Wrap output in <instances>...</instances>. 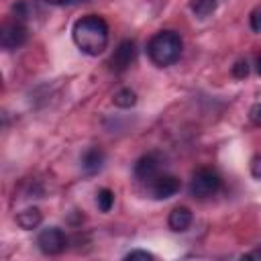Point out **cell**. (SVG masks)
Returning <instances> with one entry per match:
<instances>
[{"instance_id": "603a6c76", "label": "cell", "mask_w": 261, "mask_h": 261, "mask_svg": "<svg viewBox=\"0 0 261 261\" xmlns=\"http://www.w3.org/2000/svg\"><path fill=\"white\" fill-rule=\"evenodd\" d=\"M257 69H259V73H261V57H259V61H257Z\"/></svg>"}, {"instance_id": "e0dca14e", "label": "cell", "mask_w": 261, "mask_h": 261, "mask_svg": "<svg viewBox=\"0 0 261 261\" xmlns=\"http://www.w3.org/2000/svg\"><path fill=\"white\" fill-rule=\"evenodd\" d=\"M247 73H249L247 61H237L234 67H232V75H234V77H247Z\"/></svg>"}, {"instance_id": "2e32d148", "label": "cell", "mask_w": 261, "mask_h": 261, "mask_svg": "<svg viewBox=\"0 0 261 261\" xmlns=\"http://www.w3.org/2000/svg\"><path fill=\"white\" fill-rule=\"evenodd\" d=\"M124 259H128V261H135V259H153V253H149V251H141V249H135V251H130V253H126V257Z\"/></svg>"}, {"instance_id": "5bb4252c", "label": "cell", "mask_w": 261, "mask_h": 261, "mask_svg": "<svg viewBox=\"0 0 261 261\" xmlns=\"http://www.w3.org/2000/svg\"><path fill=\"white\" fill-rule=\"evenodd\" d=\"M190 8L196 16L204 18V16H210L216 10V0H192Z\"/></svg>"}, {"instance_id": "7c38bea8", "label": "cell", "mask_w": 261, "mask_h": 261, "mask_svg": "<svg viewBox=\"0 0 261 261\" xmlns=\"http://www.w3.org/2000/svg\"><path fill=\"white\" fill-rule=\"evenodd\" d=\"M12 10H14L16 20H31L37 12V2L35 0H18L12 6Z\"/></svg>"}, {"instance_id": "52a82bcc", "label": "cell", "mask_w": 261, "mask_h": 261, "mask_svg": "<svg viewBox=\"0 0 261 261\" xmlns=\"http://www.w3.org/2000/svg\"><path fill=\"white\" fill-rule=\"evenodd\" d=\"M135 59H137L135 41H122V43L114 49V53H112V57H110V69L116 71V73H120V71L128 69V67L135 63Z\"/></svg>"}, {"instance_id": "4fadbf2b", "label": "cell", "mask_w": 261, "mask_h": 261, "mask_svg": "<svg viewBox=\"0 0 261 261\" xmlns=\"http://www.w3.org/2000/svg\"><path fill=\"white\" fill-rule=\"evenodd\" d=\"M112 102H114V106H118V108H130V106L137 104V94H135L130 88H122V90H118V92L112 96Z\"/></svg>"}, {"instance_id": "9a60e30c", "label": "cell", "mask_w": 261, "mask_h": 261, "mask_svg": "<svg viewBox=\"0 0 261 261\" xmlns=\"http://www.w3.org/2000/svg\"><path fill=\"white\" fill-rule=\"evenodd\" d=\"M96 204H98L100 212H110V208L114 206V192L108 190V188L98 190V194H96Z\"/></svg>"}, {"instance_id": "5b68a950", "label": "cell", "mask_w": 261, "mask_h": 261, "mask_svg": "<svg viewBox=\"0 0 261 261\" xmlns=\"http://www.w3.org/2000/svg\"><path fill=\"white\" fill-rule=\"evenodd\" d=\"M37 245L39 249L45 253V255H59L65 245H67V239H65V232L57 226H49L45 230L39 232L37 237Z\"/></svg>"}, {"instance_id": "ffe728a7", "label": "cell", "mask_w": 261, "mask_h": 261, "mask_svg": "<svg viewBox=\"0 0 261 261\" xmlns=\"http://www.w3.org/2000/svg\"><path fill=\"white\" fill-rule=\"evenodd\" d=\"M249 118H251L255 124H261V104L251 106V110H249Z\"/></svg>"}, {"instance_id": "9c48e42d", "label": "cell", "mask_w": 261, "mask_h": 261, "mask_svg": "<svg viewBox=\"0 0 261 261\" xmlns=\"http://www.w3.org/2000/svg\"><path fill=\"white\" fill-rule=\"evenodd\" d=\"M102 165H104V153H102V149L90 147V149L84 151V155H82V169H84V173L94 175V173H98L102 169Z\"/></svg>"}, {"instance_id": "277c9868", "label": "cell", "mask_w": 261, "mask_h": 261, "mask_svg": "<svg viewBox=\"0 0 261 261\" xmlns=\"http://www.w3.org/2000/svg\"><path fill=\"white\" fill-rule=\"evenodd\" d=\"M27 39H29V31L20 20H6L0 29V45L4 51L22 47Z\"/></svg>"}, {"instance_id": "30bf717a", "label": "cell", "mask_w": 261, "mask_h": 261, "mask_svg": "<svg viewBox=\"0 0 261 261\" xmlns=\"http://www.w3.org/2000/svg\"><path fill=\"white\" fill-rule=\"evenodd\" d=\"M167 224H169V228L175 230V232H184V230H188L190 224H192V210L186 208V206H175V208L169 212Z\"/></svg>"}, {"instance_id": "7a4b0ae2", "label": "cell", "mask_w": 261, "mask_h": 261, "mask_svg": "<svg viewBox=\"0 0 261 261\" xmlns=\"http://www.w3.org/2000/svg\"><path fill=\"white\" fill-rule=\"evenodd\" d=\"M149 57L155 65L159 67H167L171 63H175L181 55V39L177 33L173 31H159L157 35L151 37L149 45H147Z\"/></svg>"}, {"instance_id": "d6986e66", "label": "cell", "mask_w": 261, "mask_h": 261, "mask_svg": "<svg viewBox=\"0 0 261 261\" xmlns=\"http://www.w3.org/2000/svg\"><path fill=\"white\" fill-rule=\"evenodd\" d=\"M251 173L253 177H261V155H255L251 159Z\"/></svg>"}, {"instance_id": "3957f363", "label": "cell", "mask_w": 261, "mask_h": 261, "mask_svg": "<svg viewBox=\"0 0 261 261\" xmlns=\"http://www.w3.org/2000/svg\"><path fill=\"white\" fill-rule=\"evenodd\" d=\"M220 190V177L212 169H198L190 181V194L194 198H210Z\"/></svg>"}, {"instance_id": "ba28073f", "label": "cell", "mask_w": 261, "mask_h": 261, "mask_svg": "<svg viewBox=\"0 0 261 261\" xmlns=\"http://www.w3.org/2000/svg\"><path fill=\"white\" fill-rule=\"evenodd\" d=\"M159 167H161L159 157H157L155 153H147V155H143V157L135 163V175H137L141 181H147V184H149L153 177L159 175Z\"/></svg>"}, {"instance_id": "8fae6325", "label": "cell", "mask_w": 261, "mask_h": 261, "mask_svg": "<svg viewBox=\"0 0 261 261\" xmlns=\"http://www.w3.org/2000/svg\"><path fill=\"white\" fill-rule=\"evenodd\" d=\"M43 220V214L37 206H31V208H24L16 214V224L24 230H31V228H37Z\"/></svg>"}, {"instance_id": "8992f818", "label": "cell", "mask_w": 261, "mask_h": 261, "mask_svg": "<svg viewBox=\"0 0 261 261\" xmlns=\"http://www.w3.org/2000/svg\"><path fill=\"white\" fill-rule=\"evenodd\" d=\"M179 188H181L179 179L175 175H169V173H159L157 177H153L149 181V192L157 200H167V198L175 196L179 192Z\"/></svg>"}, {"instance_id": "7402d4cb", "label": "cell", "mask_w": 261, "mask_h": 261, "mask_svg": "<svg viewBox=\"0 0 261 261\" xmlns=\"http://www.w3.org/2000/svg\"><path fill=\"white\" fill-rule=\"evenodd\" d=\"M47 4H65V2H69V0H45Z\"/></svg>"}, {"instance_id": "44dd1931", "label": "cell", "mask_w": 261, "mask_h": 261, "mask_svg": "<svg viewBox=\"0 0 261 261\" xmlns=\"http://www.w3.org/2000/svg\"><path fill=\"white\" fill-rule=\"evenodd\" d=\"M245 257H247V259H261V247L253 249V251H251V253H247Z\"/></svg>"}, {"instance_id": "ac0fdd59", "label": "cell", "mask_w": 261, "mask_h": 261, "mask_svg": "<svg viewBox=\"0 0 261 261\" xmlns=\"http://www.w3.org/2000/svg\"><path fill=\"white\" fill-rule=\"evenodd\" d=\"M251 27H253V31L261 33V6H257V8L251 12Z\"/></svg>"}, {"instance_id": "6da1fadb", "label": "cell", "mask_w": 261, "mask_h": 261, "mask_svg": "<svg viewBox=\"0 0 261 261\" xmlns=\"http://www.w3.org/2000/svg\"><path fill=\"white\" fill-rule=\"evenodd\" d=\"M73 43L88 55H100L108 45V24L98 14H86L73 22Z\"/></svg>"}]
</instances>
